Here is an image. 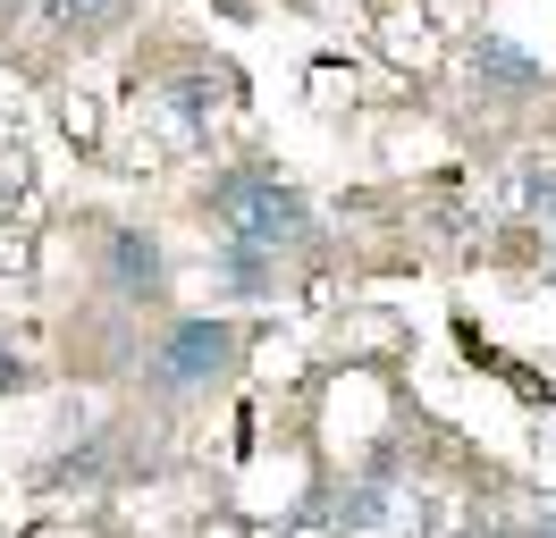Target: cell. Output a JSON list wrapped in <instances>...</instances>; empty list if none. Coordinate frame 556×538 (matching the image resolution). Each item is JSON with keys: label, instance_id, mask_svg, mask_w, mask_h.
I'll return each mask as SVG.
<instances>
[{"label": "cell", "instance_id": "6da1fadb", "mask_svg": "<svg viewBox=\"0 0 556 538\" xmlns=\"http://www.w3.org/2000/svg\"><path fill=\"white\" fill-rule=\"evenodd\" d=\"M237 362V329L228 320H177L161 336V362H152V387H203Z\"/></svg>", "mask_w": 556, "mask_h": 538}, {"label": "cell", "instance_id": "7a4b0ae2", "mask_svg": "<svg viewBox=\"0 0 556 538\" xmlns=\"http://www.w3.org/2000/svg\"><path fill=\"white\" fill-rule=\"evenodd\" d=\"M102 278H110V295H127V303H161L169 295V253L143 228H110L102 235Z\"/></svg>", "mask_w": 556, "mask_h": 538}, {"label": "cell", "instance_id": "3957f363", "mask_svg": "<svg viewBox=\"0 0 556 538\" xmlns=\"http://www.w3.org/2000/svg\"><path fill=\"white\" fill-rule=\"evenodd\" d=\"M219 235H244V244H262V253H295V244L313 235V202L295 194V185H270L237 228H219Z\"/></svg>", "mask_w": 556, "mask_h": 538}, {"label": "cell", "instance_id": "277c9868", "mask_svg": "<svg viewBox=\"0 0 556 538\" xmlns=\"http://www.w3.org/2000/svg\"><path fill=\"white\" fill-rule=\"evenodd\" d=\"M472 85H481L489 101H522L531 85H540V60L515 51L506 34H481V42H472Z\"/></svg>", "mask_w": 556, "mask_h": 538}, {"label": "cell", "instance_id": "5b68a950", "mask_svg": "<svg viewBox=\"0 0 556 538\" xmlns=\"http://www.w3.org/2000/svg\"><path fill=\"white\" fill-rule=\"evenodd\" d=\"M270 185H278V168H262V161H237V168H219V177L203 185V210L219 219V228H237V219H244V210H253L262 194H270Z\"/></svg>", "mask_w": 556, "mask_h": 538}, {"label": "cell", "instance_id": "8992f818", "mask_svg": "<svg viewBox=\"0 0 556 538\" xmlns=\"http://www.w3.org/2000/svg\"><path fill=\"white\" fill-rule=\"evenodd\" d=\"M219 278H228V295L262 303V295H278V253L244 244V235H219Z\"/></svg>", "mask_w": 556, "mask_h": 538}, {"label": "cell", "instance_id": "52a82bcc", "mask_svg": "<svg viewBox=\"0 0 556 538\" xmlns=\"http://www.w3.org/2000/svg\"><path fill=\"white\" fill-rule=\"evenodd\" d=\"M42 17L68 34H118L127 26V0H42Z\"/></svg>", "mask_w": 556, "mask_h": 538}, {"label": "cell", "instance_id": "ba28073f", "mask_svg": "<svg viewBox=\"0 0 556 538\" xmlns=\"http://www.w3.org/2000/svg\"><path fill=\"white\" fill-rule=\"evenodd\" d=\"M169 110L186 118V127H211V110H219V93H211V76H177V85H169Z\"/></svg>", "mask_w": 556, "mask_h": 538}, {"label": "cell", "instance_id": "9c48e42d", "mask_svg": "<svg viewBox=\"0 0 556 538\" xmlns=\"http://www.w3.org/2000/svg\"><path fill=\"white\" fill-rule=\"evenodd\" d=\"M380 513H388V488H380V479H354V497L338 504V530H371Z\"/></svg>", "mask_w": 556, "mask_h": 538}, {"label": "cell", "instance_id": "30bf717a", "mask_svg": "<svg viewBox=\"0 0 556 538\" xmlns=\"http://www.w3.org/2000/svg\"><path fill=\"white\" fill-rule=\"evenodd\" d=\"M102 446H76V454H60V463H51V488H93V479H102Z\"/></svg>", "mask_w": 556, "mask_h": 538}, {"label": "cell", "instance_id": "8fae6325", "mask_svg": "<svg viewBox=\"0 0 556 538\" xmlns=\"http://www.w3.org/2000/svg\"><path fill=\"white\" fill-rule=\"evenodd\" d=\"M522 210L556 219V168H531V177H522Z\"/></svg>", "mask_w": 556, "mask_h": 538}, {"label": "cell", "instance_id": "7c38bea8", "mask_svg": "<svg viewBox=\"0 0 556 538\" xmlns=\"http://www.w3.org/2000/svg\"><path fill=\"white\" fill-rule=\"evenodd\" d=\"M9 387H17V362H9V354H0V396H9Z\"/></svg>", "mask_w": 556, "mask_h": 538}, {"label": "cell", "instance_id": "4fadbf2b", "mask_svg": "<svg viewBox=\"0 0 556 538\" xmlns=\"http://www.w3.org/2000/svg\"><path fill=\"white\" fill-rule=\"evenodd\" d=\"M531 538H556V513H548V522H540V530H531Z\"/></svg>", "mask_w": 556, "mask_h": 538}, {"label": "cell", "instance_id": "5bb4252c", "mask_svg": "<svg viewBox=\"0 0 556 538\" xmlns=\"http://www.w3.org/2000/svg\"><path fill=\"white\" fill-rule=\"evenodd\" d=\"M481 538H522V530H481Z\"/></svg>", "mask_w": 556, "mask_h": 538}]
</instances>
